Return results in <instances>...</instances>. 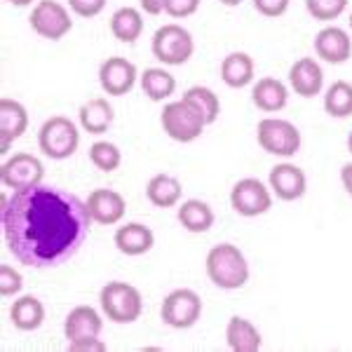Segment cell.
Wrapping results in <instances>:
<instances>
[{"label":"cell","instance_id":"24","mask_svg":"<svg viewBox=\"0 0 352 352\" xmlns=\"http://www.w3.org/2000/svg\"><path fill=\"white\" fill-rule=\"evenodd\" d=\"M10 320L14 329L19 331H36L45 322V305L36 296H21L16 298L10 308Z\"/></svg>","mask_w":352,"mask_h":352},{"label":"cell","instance_id":"40","mask_svg":"<svg viewBox=\"0 0 352 352\" xmlns=\"http://www.w3.org/2000/svg\"><path fill=\"white\" fill-rule=\"evenodd\" d=\"M10 5H14V8H26V5H31L33 0H8Z\"/></svg>","mask_w":352,"mask_h":352},{"label":"cell","instance_id":"38","mask_svg":"<svg viewBox=\"0 0 352 352\" xmlns=\"http://www.w3.org/2000/svg\"><path fill=\"white\" fill-rule=\"evenodd\" d=\"M139 3H141V8H144L146 14L157 16V14L164 12V3H167V0H139Z\"/></svg>","mask_w":352,"mask_h":352},{"label":"cell","instance_id":"9","mask_svg":"<svg viewBox=\"0 0 352 352\" xmlns=\"http://www.w3.org/2000/svg\"><path fill=\"white\" fill-rule=\"evenodd\" d=\"M230 207L244 219H256L272 207L270 190L261 179H240L230 190Z\"/></svg>","mask_w":352,"mask_h":352},{"label":"cell","instance_id":"15","mask_svg":"<svg viewBox=\"0 0 352 352\" xmlns=\"http://www.w3.org/2000/svg\"><path fill=\"white\" fill-rule=\"evenodd\" d=\"M28 129V113L19 101H0V153H8L10 146Z\"/></svg>","mask_w":352,"mask_h":352},{"label":"cell","instance_id":"21","mask_svg":"<svg viewBox=\"0 0 352 352\" xmlns=\"http://www.w3.org/2000/svg\"><path fill=\"white\" fill-rule=\"evenodd\" d=\"M252 101L258 111L263 113H277L287 106L289 92L285 82L277 80V78H261L252 89Z\"/></svg>","mask_w":352,"mask_h":352},{"label":"cell","instance_id":"14","mask_svg":"<svg viewBox=\"0 0 352 352\" xmlns=\"http://www.w3.org/2000/svg\"><path fill=\"white\" fill-rule=\"evenodd\" d=\"M85 202L92 214V221H96L99 226H116L127 212L124 197L111 188H96L94 192H89Z\"/></svg>","mask_w":352,"mask_h":352},{"label":"cell","instance_id":"17","mask_svg":"<svg viewBox=\"0 0 352 352\" xmlns=\"http://www.w3.org/2000/svg\"><path fill=\"white\" fill-rule=\"evenodd\" d=\"M289 85L292 89L305 99H312L322 92V85H324V73H322V66L317 64V59L312 56H303L296 64L289 68Z\"/></svg>","mask_w":352,"mask_h":352},{"label":"cell","instance_id":"33","mask_svg":"<svg viewBox=\"0 0 352 352\" xmlns=\"http://www.w3.org/2000/svg\"><path fill=\"white\" fill-rule=\"evenodd\" d=\"M21 285H24L21 272H16L12 265H3V268H0V294H3L5 298L16 296V294L21 292Z\"/></svg>","mask_w":352,"mask_h":352},{"label":"cell","instance_id":"1","mask_svg":"<svg viewBox=\"0 0 352 352\" xmlns=\"http://www.w3.org/2000/svg\"><path fill=\"white\" fill-rule=\"evenodd\" d=\"M0 221L10 254L28 268H56L82 247L92 214L87 202L54 186L0 195Z\"/></svg>","mask_w":352,"mask_h":352},{"label":"cell","instance_id":"6","mask_svg":"<svg viewBox=\"0 0 352 352\" xmlns=\"http://www.w3.org/2000/svg\"><path fill=\"white\" fill-rule=\"evenodd\" d=\"M38 146L52 160H66L80 146V132L73 120L64 116H54L38 132Z\"/></svg>","mask_w":352,"mask_h":352},{"label":"cell","instance_id":"36","mask_svg":"<svg viewBox=\"0 0 352 352\" xmlns=\"http://www.w3.org/2000/svg\"><path fill=\"white\" fill-rule=\"evenodd\" d=\"M106 3L109 0H68V8L78 16H82V19H89V16L99 14L106 8Z\"/></svg>","mask_w":352,"mask_h":352},{"label":"cell","instance_id":"7","mask_svg":"<svg viewBox=\"0 0 352 352\" xmlns=\"http://www.w3.org/2000/svg\"><path fill=\"white\" fill-rule=\"evenodd\" d=\"M151 50H153V56H155L160 64L181 66L190 59L192 52H195V43H192L188 28H184L179 24H167L155 31Z\"/></svg>","mask_w":352,"mask_h":352},{"label":"cell","instance_id":"18","mask_svg":"<svg viewBox=\"0 0 352 352\" xmlns=\"http://www.w3.org/2000/svg\"><path fill=\"white\" fill-rule=\"evenodd\" d=\"M101 329H104V322H101L99 312L89 305H78L66 315L64 336L68 343H76V340L99 338Z\"/></svg>","mask_w":352,"mask_h":352},{"label":"cell","instance_id":"10","mask_svg":"<svg viewBox=\"0 0 352 352\" xmlns=\"http://www.w3.org/2000/svg\"><path fill=\"white\" fill-rule=\"evenodd\" d=\"M28 21H31L33 31L41 38H45V41H61L73 28L71 14H68L64 5H59L56 0H41V3L33 8Z\"/></svg>","mask_w":352,"mask_h":352},{"label":"cell","instance_id":"19","mask_svg":"<svg viewBox=\"0 0 352 352\" xmlns=\"http://www.w3.org/2000/svg\"><path fill=\"white\" fill-rule=\"evenodd\" d=\"M155 244V235L144 223H127L116 230V247L124 256H144Z\"/></svg>","mask_w":352,"mask_h":352},{"label":"cell","instance_id":"23","mask_svg":"<svg viewBox=\"0 0 352 352\" xmlns=\"http://www.w3.org/2000/svg\"><path fill=\"white\" fill-rule=\"evenodd\" d=\"M221 80L232 89H242L254 80V59L247 52H230L221 61Z\"/></svg>","mask_w":352,"mask_h":352},{"label":"cell","instance_id":"20","mask_svg":"<svg viewBox=\"0 0 352 352\" xmlns=\"http://www.w3.org/2000/svg\"><path fill=\"white\" fill-rule=\"evenodd\" d=\"M226 343L232 352H258L263 345L258 329L249 320L235 315L228 320V329H226Z\"/></svg>","mask_w":352,"mask_h":352},{"label":"cell","instance_id":"30","mask_svg":"<svg viewBox=\"0 0 352 352\" xmlns=\"http://www.w3.org/2000/svg\"><path fill=\"white\" fill-rule=\"evenodd\" d=\"M181 99L190 101V104L202 113V118H204V122H207V124L217 122V118H219V113H221V104H219V96L214 94L209 87L195 85V87L186 89V94L181 96Z\"/></svg>","mask_w":352,"mask_h":352},{"label":"cell","instance_id":"35","mask_svg":"<svg viewBox=\"0 0 352 352\" xmlns=\"http://www.w3.org/2000/svg\"><path fill=\"white\" fill-rule=\"evenodd\" d=\"M292 0H254V8L258 14H263L265 19H277L289 10Z\"/></svg>","mask_w":352,"mask_h":352},{"label":"cell","instance_id":"2","mask_svg":"<svg viewBox=\"0 0 352 352\" xmlns=\"http://www.w3.org/2000/svg\"><path fill=\"white\" fill-rule=\"evenodd\" d=\"M207 275L219 289L235 292L247 285L249 280V263L247 256L235 244H217L207 254Z\"/></svg>","mask_w":352,"mask_h":352},{"label":"cell","instance_id":"37","mask_svg":"<svg viewBox=\"0 0 352 352\" xmlns=\"http://www.w3.org/2000/svg\"><path fill=\"white\" fill-rule=\"evenodd\" d=\"M71 352H104L106 345L99 338H87V340H76V343H68Z\"/></svg>","mask_w":352,"mask_h":352},{"label":"cell","instance_id":"3","mask_svg":"<svg viewBox=\"0 0 352 352\" xmlns=\"http://www.w3.org/2000/svg\"><path fill=\"white\" fill-rule=\"evenodd\" d=\"M101 310L116 324H132L144 312L141 292L127 282H109L99 294Z\"/></svg>","mask_w":352,"mask_h":352},{"label":"cell","instance_id":"8","mask_svg":"<svg viewBox=\"0 0 352 352\" xmlns=\"http://www.w3.org/2000/svg\"><path fill=\"white\" fill-rule=\"evenodd\" d=\"M202 315V298L192 289H174L162 300L160 317L172 329H190Z\"/></svg>","mask_w":352,"mask_h":352},{"label":"cell","instance_id":"4","mask_svg":"<svg viewBox=\"0 0 352 352\" xmlns=\"http://www.w3.org/2000/svg\"><path fill=\"white\" fill-rule=\"evenodd\" d=\"M162 129L167 132L169 139L179 141V144H190L202 134V129L207 127L202 113L186 99L172 101L162 109L160 116Z\"/></svg>","mask_w":352,"mask_h":352},{"label":"cell","instance_id":"26","mask_svg":"<svg viewBox=\"0 0 352 352\" xmlns=\"http://www.w3.org/2000/svg\"><path fill=\"white\" fill-rule=\"evenodd\" d=\"M179 223L188 232H207L214 226V209L204 200H186L179 207Z\"/></svg>","mask_w":352,"mask_h":352},{"label":"cell","instance_id":"13","mask_svg":"<svg viewBox=\"0 0 352 352\" xmlns=\"http://www.w3.org/2000/svg\"><path fill=\"white\" fill-rule=\"evenodd\" d=\"M270 190L275 192L280 200L285 202H294L300 200L308 190V179H305V172L300 167L292 162H280L270 169L268 176Z\"/></svg>","mask_w":352,"mask_h":352},{"label":"cell","instance_id":"31","mask_svg":"<svg viewBox=\"0 0 352 352\" xmlns=\"http://www.w3.org/2000/svg\"><path fill=\"white\" fill-rule=\"evenodd\" d=\"M89 160L101 172H116L122 162V153L111 141H96V144H92V148H89Z\"/></svg>","mask_w":352,"mask_h":352},{"label":"cell","instance_id":"43","mask_svg":"<svg viewBox=\"0 0 352 352\" xmlns=\"http://www.w3.org/2000/svg\"><path fill=\"white\" fill-rule=\"evenodd\" d=\"M350 28H352V14H350Z\"/></svg>","mask_w":352,"mask_h":352},{"label":"cell","instance_id":"34","mask_svg":"<svg viewBox=\"0 0 352 352\" xmlns=\"http://www.w3.org/2000/svg\"><path fill=\"white\" fill-rule=\"evenodd\" d=\"M197 8H200V0H167L164 3V12L172 16V19L190 16L192 12H197Z\"/></svg>","mask_w":352,"mask_h":352},{"label":"cell","instance_id":"5","mask_svg":"<svg viewBox=\"0 0 352 352\" xmlns=\"http://www.w3.org/2000/svg\"><path fill=\"white\" fill-rule=\"evenodd\" d=\"M256 141L265 153L277 157H294L303 146L296 124L282 118H263L256 127Z\"/></svg>","mask_w":352,"mask_h":352},{"label":"cell","instance_id":"42","mask_svg":"<svg viewBox=\"0 0 352 352\" xmlns=\"http://www.w3.org/2000/svg\"><path fill=\"white\" fill-rule=\"evenodd\" d=\"M348 151L352 153V132H350V136H348Z\"/></svg>","mask_w":352,"mask_h":352},{"label":"cell","instance_id":"12","mask_svg":"<svg viewBox=\"0 0 352 352\" xmlns=\"http://www.w3.org/2000/svg\"><path fill=\"white\" fill-rule=\"evenodd\" d=\"M136 82V66L124 56H109L99 68V85L106 94L124 96Z\"/></svg>","mask_w":352,"mask_h":352},{"label":"cell","instance_id":"41","mask_svg":"<svg viewBox=\"0 0 352 352\" xmlns=\"http://www.w3.org/2000/svg\"><path fill=\"white\" fill-rule=\"evenodd\" d=\"M221 5H226V8H237V5H242L244 0H219Z\"/></svg>","mask_w":352,"mask_h":352},{"label":"cell","instance_id":"16","mask_svg":"<svg viewBox=\"0 0 352 352\" xmlns=\"http://www.w3.org/2000/svg\"><path fill=\"white\" fill-rule=\"evenodd\" d=\"M315 52L327 64H345L352 54V43L343 28L327 26L315 36Z\"/></svg>","mask_w":352,"mask_h":352},{"label":"cell","instance_id":"32","mask_svg":"<svg viewBox=\"0 0 352 352\" xmlns=\"http://www.w3.org/2000/svg\"><path fill=\"white\" fill-rule=\"evenodd\" d=\"M345 8H348V0H305V10L317 21L338 19Z\"/></svg>","mask_w":352,"mask_h":352},{"label":"cell","instance_id":"22","mask_svg":"<svg viewBox=\"0 0 352 352\" xmlns=\"http://www.w3.org/2000/svg\"><path fill=\"white\" fill-rule=\"evenodd\" d=\"M113 120H116V113L109 99L104 96H96L89 99L87 104H82L80 109V127L89 134H106L111 129Z\"/></svg>","mask_w":352,"mask_h":352},{"label":"cell","instance_id":"25","mask_svg":"<svg viewBox=\"0 0 352 352\" xmlns=\"http://www.w3.org/2000/svg\"><path fill=\"white\" fill-rule=\"evenodd\" d=\"M181 192H184V188H181L179 179H174L169 174L153 176L148 186H146V197L153 202V207H160V209L174 207L181 200Z\"/></svg>","mask_w":352,"mask_h":352},{"label":"cell","instance_id":"29","mask_svg":"<svg viewBox=\"0 0 352 352\" xmlns=\"http://www.w3.org/2000/svg\"><path fill=\"white\" fill-rule=\"evenodd\" d=\"M141 89L144 94L153 101H162L169 94H174L176 80L172 73H167L164 68H146L144 76H141Z\"/></svg>","mask_w":352,"mask_h":352},{"label":"cell","instance_id":"28","mask_svg":"<svg viewBox=\"0 0 352 352\" xmlns=\"http://www.w3.org/2000/svg\"><path fill=\"white\" fill-rule=\"evenodd\" d=\"M324 111L327 116L345 120L352 116V85L345 80H336L324 94Z\"/></svg>","mask_w":352,"mask_h":352},{"label":"cell","instance_id":"27","mask_svg":"<svg viewBox=\"0 0 352 352\" xmlns=\"http://www.w3.org/2000/svg\"><path fill=\"white\" fill-rule=\"evenodd\" d=\"M111 31L120 43H136L144 33V19L134 8H120L111 16Z\"/></svg>","mask_w":352,"mask_h":352},{"label":"cell","instance_id":"11","mask_svg":"<svg viewBox=\"0 0 352 352\" xmlns=\"http://www.w3.org/2000/svg\"><path fill=\"white\" fill-rule=\"evenodd\" d=\"M45 167L31 153H16L0 167V181L12 190H24L43 184Z\"/></svg>","mask_w":352,"mask_h":352},{"label":"cell","instance_id":"39","mask_svg":"<svg viewBox=\"0 0 352 352\" xmlns=\"http://www.w3.org/2000/svg\"><path fill=\"white\" fill-rule=\"evenodd\" d=\"M340 181H343V188L348 190V195L352 197V162L343 164V169H340Z\"/></svg>","mask_w":352,"mask_h":352}]
</instances>
